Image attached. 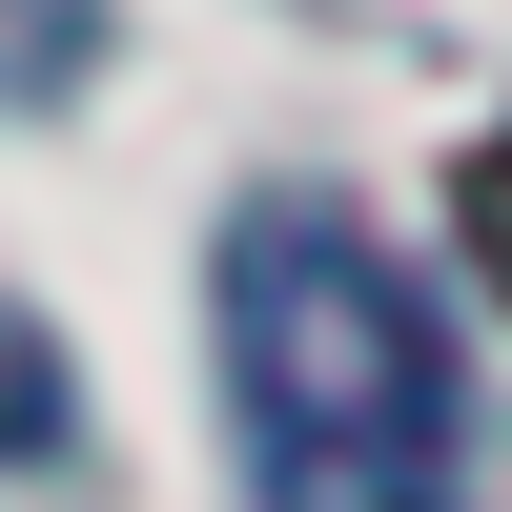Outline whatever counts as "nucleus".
<instances>
[{"instance_id":"obj_4","label":"nucleus","mask_w":512,"mask_h":512,"mask_svg":"<svg viewBox=\"0 0 512 512\" xmlns=\"http://www.w3.org/2000/svg\"><path fill=\"white\" fill-rule=\"evenodd\" d=\"M82 21L103 0H0V82H82Z\"/></svg>"},{"instance_id":"obj_2","label":"nucleus","mask_w":512,"mask_h":512,"mask_svg":"<svg viewBox=\"0 0 512 512\" xmlns=\"http://www.w3.org/2000/svg\"><path fill=\"white\" fill-rule=\"evenodd\" d=\"M82 431V369H62V328L41 308H0V472H21V451H62Z\"/></svg>"},{"instance_id":"obj_3","label":"nucleus","mask_w":512,"mask_h":512,"mask_svg":"<svg viewBox=\"0 0 512 512\" xmlns=\"http://www.w3.org/2000/svg\"><path fill=\"white\" fill-rule=\"evenodd\" d=\"M451 226H472V287H492V308H512V123H492L472 164H451Z\"/></svg>"},{"instance_id":"obj_1","label":"nucleus","mask_w":512,"mask_h":512,"mask_svg":"<svg viewBox=\"0 0 512 512\" xmlns=\"http://www.w3.org/2000/svg\"><path fill=\"white\" fill-rule=\"evenodd\" d=\"M205 349H226V431L267 512H431L451 328L390 267V226H349L328 185H246L205 246Z\"/></svg>"},{"instance_id":"obj_5","label":"nucleus","mask_w":512,"mask_h":512,"mask_svg":"<svg viewBox=\"0 0 512 512\" xmlns=\"http://www.w3.org/2000/svg\"><path fill=\"white\" fill-rule=\"evenodd\" d=\"M431 512H451V492H431Z\"/></svg>"}]
</instances>
